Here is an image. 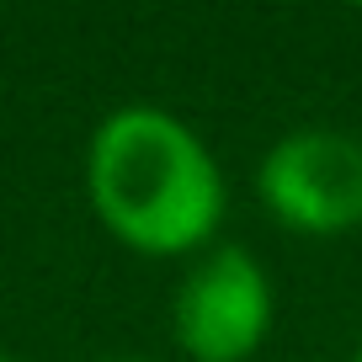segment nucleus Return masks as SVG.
I'll use <instances>...</instances> for the list:
<instances>
[{
	"instance_id": "20e7f679",
	"label": "nucleus",
	"mask_w": 362,
	"mask_h": 362,
	"mask_svg": "<svg viewBox=\"0 0 362 362\" xmlns=\"http://www.w3.org/2000/svg\"><path fill=\"white\" fill-rule=\"evenodd\" d=\"M112 362H149V357H112Z\"/></svg>"
},
{
	"instance_id": "f257e3e1",
	"label": "nucleus",
	"mask_w": 362,
	"mask_h": 362,
	"mask_svg": "<svg viewBox=\"0 0 362 362\" xmlns=\"http://www.w3.org/2000/svg\"><path fill=\"white\" fill-rule=\"evenodd\" d=\"M86 197L117 245L139 256L208 250L224 224V170L187 117L117 107L86 144Z\"/></svg>"
},
{
	"instance_id": "39448f33",
	"label": "nucleus",
	"mask_w": 362,
	"mask_h": 362,
	"mask_svg": "<svg viewBox=\"0 0 362 362\" xmlns=\"http://www.w3.org/2000/svg\"><path fill=\"white\" fill-rule=\"evenodd\" d=\"M351 362H362V341H357V351H351Z\"/></svg>"
},
{
	"instance_id": "7ed1b4c3",
	"label": "nucleus",
	"mask_w": 362,
	"mask_h": 362,
	"mask_svg": "<svg viewBox=\"0 0 362 362\" xmlns=\"http://www.w3.org/2000/svg\"><path fill=\"white\" fill-rule=\"evenodd\" d=\"M272 330V277L245 245H208L170 298V336L192 362H245Z\"/></svg>"
},
{
	"instance_id": "f03ea898",
	"label": "nucleus",
	"mask_w": 362,
	"mask_h": 362,
	"mask_svg": "<svg viewBox=\"0 0 362 362\" xmlns=\"http://www.w3.org/2000/svg\"><path fill=\"white\" fill-rule=\"evenodd\" d=\"M267 214L293 235H346L362 224V139L346 128H288L256 165Z\"/></svg>"
}]
</instances>
